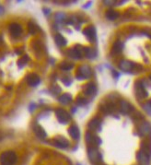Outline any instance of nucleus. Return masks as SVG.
Here are the masks:
<instances>
[{
    "label": "nucleus",
    "instance_id": "f257e3e1",
    "mask_svg": "<svg viewBox=\"0 0 151 165\" xmlns=\"http://www.w3.org/2000/svg\"><path fill=\"white\" fill-rule=\"evenodd\" d=\"M17 154L12 150H7L0 155V164L1 165H14L17 162Z\"/></svg>",
    "mask_w": 151,
    "mask_h": 165
},
{
    "label": "nucleus",
    "instance_id": "f03ea898",
    "mask_svg": "<svg viewBox=\"0 0 151 165\" xmlns=\"http://www.w3.org/2000/svg\"><path fill=\"white\" fill-rule=\"evenodd\" d=\"M88 155H89L90 161L93 163L100 162L102 160V156H101L100 152L97 149H95L94 147H90L88 149Z\"/></svg>",
    "mask_w": 151,
    "mask_h": 165
},
{
    "label": "nucleus",
    "instance_id": "7ed1b4c3",
    "mask_svg": "<svg viewBox=\"0 0 151 165\" xmlns=\"http://www.w3.org/2000/svg\"><path fill=\"white\" fill-rule=\"evenodd\" d=\"M55 115L57 117L58 121L61 124H67L70 120V115L69 113L62 108H58L55 110Z\"/></svg>",
    "mask_w": 151,
    "mask_h": 165
},
{
    "label": "nucleus",
    "instance_id": "20e7f679",
    "mask_svg": "<svg viewBox=\"0 0 151 165\" xmlns=\"http://www.w3.org/2000/svg\"><path fill=\"white\" fill-rule=\"evenodd\" d=\"M92 75L91 72V68L87 66V65H83L78 68V73H77V79H89Z\"/></svg>",
    "mask_w": 151,
    "mask_h": 165
},
{
    "label": "nucleus",
    "instance_id": "39448f33",
    "mask_svg": "<svg viewBox=\"0 0 151 165\" xmlns=\"http://www.w3.org/2000/svg\"><path fill=\"white\" fill-rule=\"evenodd\" d=\"M86 141H87V143L91 144V145H95V146H100L101 144L100 138L98 136L94 135L90 131L86 133Z\"/></svg>",
    "mask_w": 151,
    "mask_h": 165
},
{
    "label": "nucleus",
    "instance_id": "423d86ee",
    "mask_svg": "<svg viewBox=\"0 0 151 165\" xmlns=\"http://www.w3.org/2000/svg\"><path fill=\"white\" fill-rule=\"evenodd\" d=\"M27 83L28 85H30L31 87H37L40 83H41V79L40 77L35 74V73H31V74H29L27 76Z\"/></svg>",
    "mask_w": 151,
    "mask_h": 165
},
{
    "label": "nucleus",
    "instance_id": "0eeeda50",
    "mask_svg": "<svg viewBox=\"0 0 151 165\" xmlns=\"http://www.w3.org/2000/svg\"><path fill=\"white\" fill-rule=\"evenodd\" d=\"M54 145L59 149H67L69 146V142H68V140L66 139L64 137L58 136L54 139Z\"/></svg>",
    "mask_w": 151,
    "mask_h": 165
},
{
    "label": "nucleus",
    "instance_id": "6e6552de",
    "mask_svg": "<svg viewBox=\"0 0 151 165\" xmlns=\"http://www.w3.org/2000/svg\"><path fill=\"white\" fill-rule=\"evenodd\" d=\"M9 32L13 37H18L22 33V28L18 23H12L9 26Z\"/></svg>",
    "mask_w": 151,
    "mask_h": 165
},
{
    "label": "nucleus",
    "instance_id": "1a4fd4ad",
    "mask_svg": "<svg viewBox=\"0 0 151 165\" xmlns=\"http://www.w3.org/2000/svg\"><path fill=\"white\" fill-rule=\"evenodd\" d=\"M84 34L90 42H94L96 40V29L93 26L88 27L87 29L84 30Z\"/></svg>",
    "mask_w": 151,
    "mask_h": 165
},
{
    "label": "nucleus",
    "instance_id": "9d476101",
    "mask_svg": "<svg viewBox=\"0 0 151 165\" xmlns=\"http://www.w3.org/2000/svg\"><path fill=\"white\" fill-rule=\"evenodd\" d=\"M119 108H120L121 113H130L131 111H133V106L129 103H127L126 101H123V100L120 101Z\"/></svg>",
    "mask_w": 151,
    "mask_h": 165
},
{
    "label": "nucleus",
    "instance_id": "9b49d317",
    "mask_svg": "<svg viewBox=\"0 0 151 165\" xmlns=\"http://www.w3.org/2000/svg\"><path fill=\"white\" fill-rule=\"evenodd\" d=\"M136 95L139 97V98H141V99H143V98H146V97H147V95H148V93H147V91L146 90V89H145V87L141 84V83H136Z\"/></svg>",
    "mask_w": 151,
    "mask_h": 165
},
{
    "label": "nucleus",
    "instance_id": "f8f14e48",
    "mask_svg": "<svg viewBox=\"0 0 151 165\" xmlns=\"http://www.w3.org/2000/svg\"><path fill=\"white\" fill-rule=\"evenodd\" d=\"M138 131L141 136H147L151 133V126L148 122H144L140 125Z\"/></svg>",
    "mask_w": 151,
    "mask_h": 165
},
{
    "label": "nucleus",
    "instance_id": "ddd939ff",
    "mask_svg": "<svg viewBox=\"0 0 151 165\" xmlns=\"http://www.w3.org/2000/svg\"><path fill=\"white\" fill-rule=\"evenodd\" d=\"M119 67L123 70V71H130L135 67V64L131 61H127V60H123L119 64Z\"/></svg>",
    "mask_w": 151,
    "mask_h": 165
},
{
    "label": "nucleus",
    "instance_id": "4468645a",
    "mask_svg": "<svg viewBox=\"0 0 151 165\" xmlns=\"http://www.w3.org/2000/svg\"><path fill=\"white\" fill-rule=\"evenodd\" d=\"M68 134L70 135V136L73 139H78L80 137V132H79V128L77 127V126L73 125L69 127L68 129Z\"/></svg>",
    "mask_w": 151,
    "mask_h": 165
},
{
    "label": "nucleus",
    "instance_id": "2eb2a0df",
    "mask_svg": "<svg viewBox=\"0 0 151 165\" xmlns=\"http://www.w3.org/2000/svg\"><path fill=\"white\" fill-rule=\"evenodd\" d=\"M137 160H138V162L141 164V165H148L149 164V158L150 157H148L146 153H144L143 151H139L138 153H137Z\"/></svg>",
    "mask_w": 151,
    "mask_h": 165
},
{
    "label": "nucleus",
    "instance_id": "dca6fc26",
    "mask_svg": "<svg viewBox=\"0 0 151 165\" xmlns=\"http://www.w3.org/2000/svg\"><path fill=\"white\" fill-rule=\"evenodd\" d=\"M85 94L87 96H92L93 94H95L96 92V86L94 83H89L87 86L85 88V90H84Z\"/></svg>",
    "mask_w": 151,
    "mask_h": 165
},
{
    "label": "nucleus",
    "instance_id": "f3484780",
    "mask_svg": "<svg viewBox=\"0 0 151 165\" xmlns=\"http://www.w3.org/2000/svg\"><path fill=\"white\" fill-rule=\"evenodd\" d=\"M89 128L91 130H100V120L99 118H94L89 123Z\"/></svg>",
    "mask_w": 151,
    "mask_h": 165
},
{
    "label": "nucleus",
    "instance_id": "a211bd4d",
    "mask_svg": "<svg viewBox=\"0 0 151 165\" xmlns=\"http://www.w3.org/2000/svg\"><path fill=\"white\" fill-rule=\"evenodd\" d=\"M58 101H59L60 103L67 105V104H68L72 101V96L70 95V94H68V93H64V94H62V95L59 97Z\"/></svg>",
    "mask_w": 151,
    "mask_h": 165
},
{
    "label": "nucleus",
    "instance_id": "6ab92c4d",
    "mask_svg": "<svg viewBox=\"0 0 151 165\" xmlns=\"http://www.w3.org/2000/svg\"><path fill=\"white\" fill-rule=\"evenodd\" d=\"M34 132H35L36 136H37L39 138H45V137L47 136L46 132L44 131V129L42 128L41 126H34Z\"/></svg>",
    "mask_w": 151,
    "mask_h": 165
},
{
    "label": "nucleus",
    "instance_id": "aec40b11",
    "mask_svg": "<svg viewBox=\"0 0 151 165\" xmlns=\"http://www.w3.org/2000/svg\"><path fill=\"white\" fill-rule=\"evenodd\" d=\"M54 40H55V42L57 45L59 46H64V45H67V39L64 38L63 35H61L60 33H57L54 37Z\"/></svg>",
    "mask_w": 151,
    "mask_h": 165
},
{
    "label": "nucleus",
    "instance_id": "412c9836",
    "mask_svg": "<svg viewBox=\"0 0 151 165\" xmlns=\"http://www.w3.org/2000/svg\"><path fill=\"white\" fill-rule=\"evenodd\" d=\"M105 16H106V18H107L108 19H110V20H114V19H116L119 17V13H118L116 10L109 9V10H107Z\"/></svg>",
    "mask_w": 151,
    "mask_h": 165
},
{
    "label": "nucleus",
    "instance_id": "4be33fe9",
    "mask_svg": "<svg viewBox=\"0 0 151 165\" xmlns=\"http://www.w3.org/2000/svg\"><path fill=\"white\" fill-rule=\"evenodd\" d=\"M141 151H143L148 157H150L151 156V143L150 142H144V143H142Z\"/></svg>",
    "mask_w": 151,
    "mask_h": 165
},
{
    "label": "nucleus",
    "instance_id": "5701e85b",
    "mask_svg": "<svg viewBox=\"0 0 151 165\" xmlns=\"http://www.w3.org/2000/svg\"><path fill=\"white\" fill-rule=\"evenodd\" d=\"M123 44L122 42L118 41L116 42L113 46V54H120L122 51H123Z\"/></svg>",
    "mask_w": 151,
    "mask_h": 165
},
{
    "label": "nucleus",
    "instance_id": "b1692460",
    "mask_svg": "<svg viewBox=\"0 0 151 165\" xmlns=\"http://www.w3.org/2000/svg\"><path fill=\"white\" fill-rule=\"evenodd\" d=\"M69 55L71 57L73 58H80L81 57V55H82V50H79L78 48H74V49H71L68 51Z\"/></svg>",
    "mask_w": 151,
    "mask_h": 165
},
{
    "label": "nucleus",
    "instance_id": "393cba45",
    "mask_svg": "<svg viewBox=\"0 0 151 165\" xmlns=\"http://www.w3.org/2000/svg\"><path fill=\"white\" fill-rule=\"evenodd\" d=\"M84 52H85L86 56H87L88 58H94L96 56V52L92 47H86V48L84 49Z\"/></svg>",
    "mask_w": 151,
    "mask_h": 165
},
{
    "label": "nucleus",
    "instance_id": "a878e982",
    "mask_svg": "<svg viewBox=\"0 0 151 165\" xmlns=\"http://www.w3.org/2000/svg\"><path fill=\"white\" fill-rule=\"evenodd\" d=\"M29 56H28V55H24L22 57H21L19 60H18V67H23L27 63H28V61H29Z\"/></svg>",
    "mask_w": 151,
    "mask_h": 165
},
{
    "label": "nucleus",
    "instance_id": "bb28decb",
    "mask_svg": "<svg viewBox=\"0 0 151 165\" xmlns=\"http://www.w3.org/2000/svg\"><path fill=\"white\" fill-rule=\"evenodd\" d=\"M28 28H29V32H30L31 34H35V33L37 32V31H38L37 25L35 24V23H33L32 21H30V22H29V26H28Z\"/></svg>",
    "mask_w": 151,
    "mask_h": 165
},
{
    "label": "nucleus",
    "instance_id": "cd10ccee",
    "mask_svg": "<svg viewBox=\"0 0 151 165\" xmlns=\"http://www.w3.org/2000/svg\"><path fill=\"white\" fill-rule=\"evenodd\" d=\"M60 68L63 69V70H66V71H67V70H70V69L73 68V65L70 64V63H67V62H64V63H63L60 66Z\"/></svg>",
    "mask_w": 151,
    "mask_h": 165
},
{
    "label": "nucleus",
    "instance_id": "c85d7f7f",
    "mask_svg": "<svg viewBox=\"0 0 151 165\" xmlns=\"http://www.w3.org/2000/svg\"><path fill=\"white\" fill-rule=\"evenodd\" d=\"M55 18H56V20L58 22H62V21L64 20V19H66V15H64V13H62V12H58V13L55 14Z\"/></svg>",
    "mask_w": 151,
    "mask_h": 165
},
{
    "label": "nucleus",
    "instance_id": "c756f323",
    "mask_svg": "<svg viewBox=\"0 0 151 165\" xmlns=\"http://www.w3.org/2000/svg\"><path fill=\"white\" fill-rule=\"evenodd\" d=\"M144 109L146 110V112L151 115V100L149 102H147L145 105H144Z\"/></svg>",
    "mask_w": 151,
    "mask_h": 165
},
{
    "label": "nucleus",
    "instance_id": "7c9ffc66",
    "mask_svg": "<svg viewBox=\"0 0 151 165\" xmlns=\"http://www.w3.org/2000/svg\"><path fill=\"white\" fill-rule=\"evenodd\" d=\"M77 104H79V105H84V104H86L87 103V100L86 99H83V98H78V100H77Z\"/></svg>",
    "mask_w": 151,
    "mask_h": 165
},
{
    "label": "nucleus",
    "instance_id": "2f4dec72",
    "mask_svg": "<svg viewBox=\"0 0 151 165\" xmlns=\"http://www.w3.org/2000/svg\"><path fill=\"white\" fill-rule=\"evenodd\" d=\"M42 10H44V15H46V16L49 15V14L51 13V10H50L49 8H44Z\"/></svg>",
    "mask_w": 151,
    "mask_h": 165
},
{
    "label": "nucleus",
    "instance_id": "473e14b6",
    "mask_svg": "<svg viewBox=\"0 0 151 165\" xmlns=\"http://www.w3.org/2000/svg\"><path fill=\"white\" fill-rule=\"evenodd\" d=\"M36 108V104H34V103H32V104H31V108H30V112H32L34 109Z\"/></svg>",
    "mask_w": 151,
    "mask_h": 165
},
{
    "label": "nucleus",
    "instance_id": "72a5a7b5",
    "mask_svg": "<svg viewBox=\"0 0 151 165\" xmlns=\"http://www.w3.org/2000/svg\"><path fill=\"white\" fill-rule=\"evenodd\" d=\"M4 11H5V8L1 5H0V15H2L4 13Z\"/></svg>",
    "mask_w": 151,
    "mask_h": 165
},
{
    "label": "nucleus",
    "instance_id": "f704fd0d",
    "mask_svg": "<svg viewBox=\"0 0 151 165\" xmlns=\"http://www.w3.org/2000/svg\"><path fill=\"white\" fill-rule=\"evenodd\" d=\"M16 53H17V54H18V55H20L21 53H22V51H21V50H18V49H17V50H16Z\"/></svg>",
    "mask_w": 151,
    "mask_h": 165
},
{
    "label": "nucleus",
    "instance_id": "c9c22d12",
    "mask_svg": "<svg viewBox=\"0 0 151 165\" xmlns=\"http://www.w3.org/2000/svg\"><path fill=\"white\" fill-rule=\"evenodd\" d=\"M1 42H2V37L0 36V43H1Z\"/></svg>",
    "mask_w": 151,
    "mask_h": 165
},
{
    "label": "nucleus",
    "instance_id": "e433bc0d",
    "mask_svg": "<svg viewBox=\"0 0 151 165\" xmlns=\"http://www.w3.org/2000/svg\"><path fill=\"white\" fill-rule=\"evenodd\" d=\"M150 79H151V76H150Z\"/></svg>",
    "mask_w": 151,
    "mask_h": 165
}]
</instances>
